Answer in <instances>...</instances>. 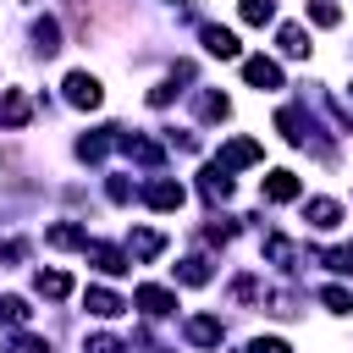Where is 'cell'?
Returning a JSON list of instances; mask_svg holds the SVG:
<instances>
[{"label": "cell", "mask_w": 353, "mask_h": 353, "mask_svg": "<svg viewBox=\"0 0 353 353\" xmlns=\"http://www.w3.org/2000/svg\"><path fill=\"white\" fill-rule=\"evenodd\" d=\"M88 353H127V347H121L116 336H105V331H99V336H88Z\"/></svg>", "instance_id": "d6a6232c"}, {"label": "cell", "mask_w": 353, "mask_h": 353, "mask_svg": "<svg viewBox=\"0 0 353 353\" xmlns=\"http://www.w3.org/2000/svg\"><path fill=\"white\" fill-rule=\"evenodd\" d=\"M259 193H265L270 204H292V199H298L303 188H298V176H292V171H270V176L259 182Z\"/></svg>", "instance_id": "4fadbf2b"}, {"label": "cell", "mask_w": 353, "mask_h": 353, "mask_svg": "<svg viewBox=\"0 0 353 353\" xmlns=\"http://www.w3.org/2000/svg\"><path fill=\"white\" fill-rule=\"evenodd\" d=\"M116 149L132 154L138 165H160V160H165V149H160L154 138H143V132H116Z\"/></svg>", "instance_id": "3957f363"}, {"label": "cell", "mask_w": 353, "mask_h": 353, "mask_svg": "<svg viewBox=\"0 0 353 353\" xmlns=\"http://www.w3.org/2000/svg\"><path fill=\"white\" fill-rule=\"evenodd\" d=\"M83 254H88V265H94L99 276H127V270H132V259H127L121 248H110V243H88Z\"/></svg>", "instance_id": "5b68a950"}, {"label": "cell", "mask_w": 353, "mask_h": 353, "mask_svg": "<svg viewBox=\"0 0 353 353\" xmlns=\"http://www.w3.org/2000/svg\"><path fill=\"white\" fill-rule=\"evenodd\" d=\"M66 105H77V110H99V99H105V88H99V77L94 72H66Z\"/></svg>", "instance_id": "6da1fadb"}, {"label": "cell", "mask_w": 353, "mask_h": 353, "mask_svg": "<svg viewBox=\"0 0 353 353\" xmlns=\"http://www.w3.org/2000/svg\"><path fill=\"white\" fill-rule=\"evenodd\" d=\"M309 17H314L320 28H336V22H342V11H336L331 0H314V6H309Z\"/></svg>", "instance_id": "f1b7e54d"}, {"label": "cell", "mask_w": 353, "mask_h": 353, "mask_svg": "<svg viewBox=\"0 0 353 353\" xmlns=\"http://www.w3.org/2000/svg\"><path fill=\"white\" fill-rule=\"evenodd\" d=\"M33 116V99L22 88H0V127H28Z\"/></svg>", "instance_id": "9c48e42d"}, {"label": "cell", "mask_w": 353, "mask_h": 353, "mask_svg": "<svg viewBox=\"0 0 353 353\" xmlns=\"http://www.w3.org/2000/svg\"><path fill=\"white\" fill-rule=\"evenodd\" d=\"M199 116H204V121H226V116H232V99H226V94H199Z\"/></svg>", "instance_id": "cb8c5ba5"}, {"label": "cell", "mask_w": 353, "mask_h": 353, "mask_svg": "<svg viewBox=\"0 0 353 353\" xmlns=\"http://www.w3.org/2000/svg\"><path fill=\"white\" fill-rule=\"evenodd\" d=\"M6 353H50V342H44V336H33V331H22V336H11V342H6Z\"/></svg>", "instance_id": "83f0119b"}, {"label": "cell", "mask_w": 353, "mask_h": 353, "mask_svg": "<svg viewBox=\"0 0 353 353\" xmlns=\"http://www.w3.org/2000/svg\"><path fill=\"white\" fill-rule=\"evenodd\" d=\"M265 259H276L281 270H292V243L281 232H265Z\"/></svg>", "instance_id": "d4e9b609"}, {"label": "cell", "mask_w": 353, "mask_h": 353, "mask_svg": "<svg viewBox=\"0 0 353 353\" xmlns=\"http://www.w3.org/2000/svg\"><path fill=\"white\" fill-rule=\"evenodd\" d=\"M182 199H188V188L171 182V176H154V182L143 188V204H149V210H182Z\"/></svg>", "instance_id": "277c9868"}, {"label": "cell", "mask_w": 353, "mask_h": 353, "mask_svg": "<svg viewBox=\"0 0 353 353\" xmlns=\"http://www.w3.org/2000/svg\"><path fill=\"white\" fill-rule=\"evenodd\" d=\"M33 50H39V55H55V50H61V22H55V17H39V22H33Z\"/></svg>", "instance_id": "d6986e66"}, {"label": "cell", "mask_w": 353, "mask_h": 353, "mask_svg": "<svg viewBox=\"0 0 353 353\" xmlns=\"http://www.w3.org/2000/svg\"><path fill=\"white\" fill-rule=\"evenodd\" d=\"M276 132H281L287 143H309V132H314V127L303 121V110H298V105H281V110H276Z\"/></svg>", "instance_id": "7c38bea8"}, {"label": "cell", "mask_w": 353, "mask_h": 353, "mask_svg": "<svg viewBox=\"0 0 353 353\" xmlns=\"http://www.w3.org/2000/svg\"><path fill=\"white\" fill-rule=\"evenodd\" d=\"M132 303H138L149 320H160V314H176V292H171V287H138V292H132Z\"/></svg>", "instance_id": "ba28073f"}, {"label": "cell", "mask_w": 353, "mask_h": 353, "mask_svg": "<svg viewBox=\"0 0 353 353\" xmlns=\"http://www.w3.org/2000/svg\"><path fill=\"white\" fill-rule=\"evenodd\" d=\"M210 276H215V265H210L204 254H188V259L176 265V281H182V287H204Z\"/></svg>", "instance_id": "e0dca14e"}, {"label": "cell", "mask_w": 353, "mask_h": 353, "mask_svg": "<svg viewBox=\"0 0 353 353\" xmlns=\"http://www.w3.org/2000/svg\"><path fill=\"white\" fill-rule=\"evenodd\" d=\"M33 292H39V298H66V292H72V276H66V270H39V276H33Z\"/></svg>", "instance_id": "ffe728a7"}, {"label": "cell", "mask_w": 353, "mask_h": 353, "mask_svg": "<svg viewBox=\"0 0 353 353\" xmlns=\"http://www.w3.org/2000/svg\"><path fill=\"white\" fill-rule=\"evenodd\" d=\"M276 44H281V55H292V61H303V55H309V33H303L298 22H287V28L276 33Z\"/></svg>", "instance_id": "44dd1931"}, {"label": "cell", "mask_w": 353, "mask_h": 353, "mask_svg": "<svg viewBox=\"0 0 353 353\" xmlns=\"http://www.w3.org/2000/svg\"><path fill=\"white\" fill-rule=\"evenodd\" d=\"M116 132H121V127H99V132H83V138H77V160H105V149H116Z\"/></svg>", "instance_id": "5bb4252c"}, {"label": "cell", "mask_w": 353, "mask_h": 353, "mask_svg": "<svg viewBox=\"0 0 353 353\" xmlns=\"http://www.w3.org/2000/svg\"><path fill=\"white\" fill-rule=\"evenodd\" d=\"M176 6H188V0H176Z\"/></svg>", "instance_id": "e575fe53"}, {"label": "cell", "mask_w": 353, "mask_h": 353, "mask_svg": "<svg viewBox=\"0 0 353 353\" xmlns=\"http://www.w3.org/2000/svg\"><path fill=\"white\" fill-rule=\"evenodd\" d=\"M320 265H331V270H353V248H325Z\"/></svg>", "instance_id": "f546056e"}, {"label": "cell", "mask_w": 353, "mask_h": 353, "mask_svg": "<svg viewBox=\"0 0 353 353\" xmlns=\"http://www.w3.org/2000/svg\"><path fill=\"white\" fill-rule=\"evenodd\" d=\"M188 342H193V347H215V342H221V320H215V314H193V320H188Z\"/></svg>", "instance_id": "ac0fdd59"}, {"label": "cell", "mask_w": 353, "mask_h": 353, "mask_svg": "<svg viewBox=\"0 0 353 353\" xmlns=\"http://www.w3.org/2000/svg\"><path fill=\"white\" fill-rule=\"evenodd\" d=\"M83 309H88L94 320H116V314H127L132 303H121L110 287H88V292H83Z\"/></svg>", "instance_id": "52a82bcc"}, {"label": "cell", "mask_w": 353, "mask_h": 353, "mask_svg": "<svg viewBox=\"0 0 353 353\" xmlns=\"http://www.w3.org/2000/svg\"><path fill=\"white\" fill-rule=\"evenodd\" d=\"M243 77H248V88H281V66L270 55H248L243 61Z\"/></svg>", "instance_id": "30bf717a"}, {"label": "cell", "mask_w": 353, "mask_h": 353, "mask_svg": "<svg viewBox=\"0 0 353 353\" xmlns=\"http://www.w3.org/2000/svg\"><path fill=\"white\" fill-rule=\"evenodd\" d=\"M303 215H309L314 232H336V226H342V204H336V199H309Z\"/></svg>", "instance_id": "9a60e30c"}, {"label": "cell", "mask_w": 353, "mask_h": 353, "mask_svg": "<svg viewBox=\"0 0 353 353\" xmlns=\"http://www.w3.org/2000/svg\"><path fill=\"white\" fill-rule=\"evenodd\" d=\"M28 314H33V309H28V298H17V292H6V298H0V325H28Z\"/></svg>", "instance_id": "603a6c76"}, {"label": "cell", "mask_w": 353, "mask_h": 353, "mask_svg": "<svg viewBox=\"0 0 353 353\" xmlns=\"http://www.w3.org/2000/svg\"><path fill=\"white\" fill-rule=\"evenodd\" d=\"M165 248V232H154V226H132L127 232V259H154Z\"/></svg>", "instance_id": "8fae6325"}, {"label": "cell", "mask_w": 353, "mask_h": 353, "mask_svg": "<svg viewBox=\"0 0 353 353\" xmlns=\"http://www.w3.org/2000/svg\"><path fill=\"white\" fill-rule=\"evenodd\" d=\"M265 149L254 143V138H232V143H221V154H215V165L221 171H237V165H254Z\"/></svg>", "instance_id": "8992f818"}, {"label": "cell", "mask_w": 353, "mask_h": 353, "mask_svg": "<svg viewBox=\"0 0 353 353\" xmlns=\"http://www.w3.org/2000/svg\"><path fill=\"white\" fill-rule=\"evenodd\" d=\"M199 39H204V50H210V55H221V61H237V55H243L237 33H232V28H221V22H204V28H199Z\"/></svg>", "instance_id": "7a4b0ae2"}, {"label": "cell", "mask_w": 353, "mask_h": 353, "mask_svg": "<svg viewBox=\"0 0 353 353\" xmlns=\"http://www.w3.org/2000/svg\"><path fill=\"white\" fill-rule=\"evenodd\" d=\"M105 193H110L116 204H127V199H132V182H127V176H110V182H105Z\"/></svg>", "instance_id": "1f68e13d"}, {"label": "cell", "mask_w": 353, "mask_h": 353, "mask_svg": "<svg viewBox=\"0 0 353 353\" xmlns=\"http://www.w3.org/2000/svg\"><path fill=\"white\" fill-rule=\"evenodd\" d=\"M199 188L210 193V199H232V171H221L215 160L204 165V176H199Z\"/></svg>", "instance_id": "7402d4cb"}, {"label": "cell", "mask_w": 353, "mask_h": 353, "mask_svg": "<svg viewBox=\"0 0 353 353\" xmlns=\"http://www.w3.org/2000/svg\"><path fill=\"white\" fill-rule=\"evenodd\" d=\"M237 11H243V22H254V28H265V22L276 17V0H243Z\"/></svg>", "instance_id": "4316f807"}, {"label": "cell", "mask_w": 353, "mask_h": 353, "mask_svg": "<svg viewBox=\"0 0 353 353\" xmlns=\"http://www.w3.org/2000/svg\"><path fill=\"white\" fill-rule=\"evenodd\" d=\"M320 303H325L331 314H353V292H347V287H320Z\"/></svg>", "instance_id": "484cf974"}, {"label": "cell", "mask_w": 353, "mask_h": 353, "mask_svg": "<svg viewBox=\"0 0 353 353\" xmlns=\"http://www.w3.org/2000/svg\"><path fill=\"white\" fill-rule=\"evenodd\" d=\"M44 243H50V248H88L94 237H88V232H83L77 221H55V226L44 232Z\"/></svg>", "instance_id": "2e32d148"}, {"label": "cell", "mask_w": 353, "mask_h": 353, "mask_svg": "<svg viewBox=\"0 0 353 353\" xmlns=\"http://www.w3.org/2000/svg\"><path fill=\"white\" fill-rule=\"evenodd\" d=\"M248 353H292V347H287L281 336H254V342H248Z\"/></svg>", "instance_id": "4dcf8cb0"}, {"label": "cell", "mask_w": 353, "mask_h": 353, "mask_svg": "<svg viewBox=\"0 0 353 353\" xmlns=\"http://www.w3.org/2000/svg\"><path fill=\"white\" fill-rule=\"evenodd\" d=\"M149 353H171V347H149Z\"/></svg>", "instance_id": "836d02e7"}]
</instances>
